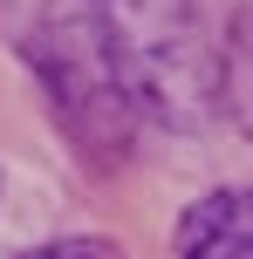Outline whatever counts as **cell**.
I'll list each match as a JSON object with an SVG mask.
<instances>
[{
	"instance_id": "6da1fadb",
	"label": "cell",
	"mask_w": 253,
	"mask_h": 259,
	"mask_svg": "<svg viewBox=\"0 0 253 259\" xmlns=\"http://www.w3.org/2000/svg\"><path fill=\"white\" fill-rule=\"evenodd\" d=\"M0 34L48 89L55 123L89 164H123L137 137V103L117 75L110 34L89 0H0Z\"/></svg>"
},
{
	"instance_id": "7a4b0ae2",
	"label": "cell",
	"mask_w": 253,
	"mask_h": 259,
	"mask_svg": "<svg viewBox=\"0 0 253 259\" xmlns=\"http://www.w3.org/2000/svg\"><path fill=\"white\" fill-rule=\"evenodd\" d=\"M110 34L117 75L137 116L164 130H199L219 109V41L205 34L199 0H89Z\"/></svg>"
},
{
	"instance_id": "3957f363",
	"label": "cell",
	"mask_w": 253,
	"mask_h": 259,
	"mask_svg": "<svg viewBox=\"0 0 253 259\" xmlns=\"http://www.w3.org/2000/svg\"><path fill=\"white\" fill-rule=\"evenodd\" d=\"M178 259H253V191H205L178 219Z\"/></svg>"
},
{
	"instance_id": "277c9868",
	"label": "cell",
	"mask_w": 253,
	"mask_h": 259,
	"mask_svg": "<svg viewBox=\"0 0 253 259\" xmlns=\"http://www.w3.org/2000/svg\"><path fill=\"white\" fill-rule=\"evenodd\" d=\"M219 103H226L233 123L253 137V0L233 14L226 41H219Z\"/></svg>"
},
{
	"instance_id": "5b68a950",
	"label": "cell",
	"mask_w": 253,
	"mask_h": 259,
	"mask_svg": "<svg viewBox=\"0 0 253 259\" xmlns=\"http://www.w3.org/2000/svg\"><path fill=\"white\" fill-rule=\"evenodd\" d=\"M14 259H123V252L110 246V239H62V246H27Z\"/></svg>"
}]
</instances>
